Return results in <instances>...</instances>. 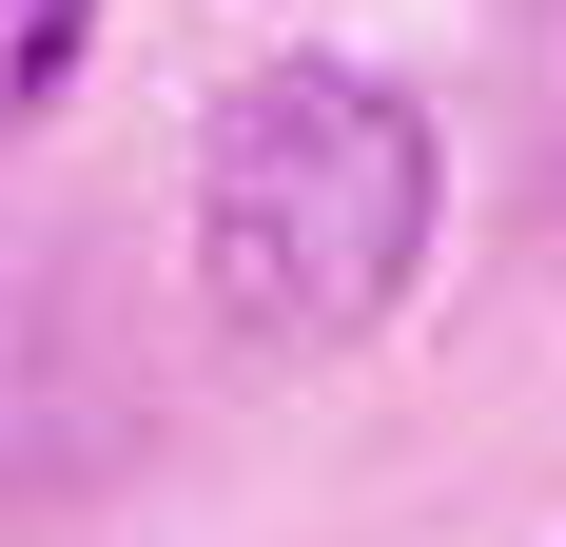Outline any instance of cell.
Returning <instances> with one entry per match:
<instances>
[{"label":"cell","instance_id":"6da1fadb","mask_svg":"<svg viewBox=\"0 0 566 547\" xmlns=\"http://www.w3.org/2000/svg\"><path fill=\"white\" fill-rule=\"evenodd\" d=\"M430 255V117L352 59H274L234 79L216 157H196V274L234 332L274 352H352Z\"/></svg>","mask_w":566,"mask_h":547},{"label":"cell","instance_id":"7a4b0ae2","mask_svg":"<svg viewBox=\"0 0 566 547\" xmlns=\"http://www.w3.org/2000/svg\"><path fill=\"white\" fill-rule=\"evenodd\" d=\"M78 40H98V0H0V137L78 79Z\"/></svg>","mask_w":566,"mask_h":547}]
</instances>
